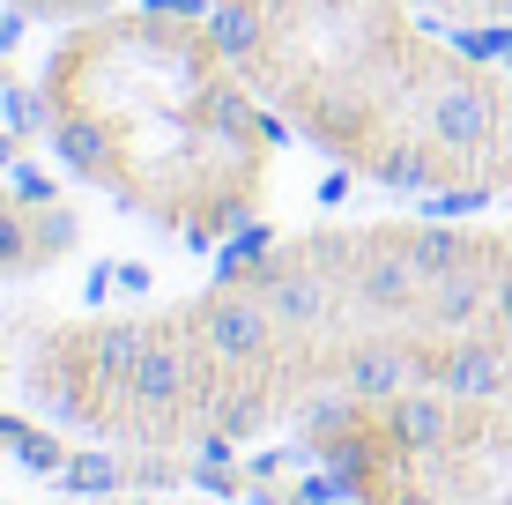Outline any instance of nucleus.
Wrapping results in <instances>:
<instances>
[{
	"mask_svg": "<svg viewBox=\"0 0 512 505\" xmlns=\"http://www.w3.org/2000/svg\"><path fill=\"white\" fill-rule=\"evenodd\" d=\"M216 45L312 149L394 194L512 186V90L401 0H216Z\"/></svg>",
	"mask_w": 512,
	"mask_h": 505,
	"instance_id": "1",
	"label": "nucleus"
},
{
	"mask_svg": "<svg viewBox=\"0 0 512 505\" xmlns=\"http://www.w3.org/2000/svg\"><path fill=\"white\" fill-rule=\"evenodd\" d=\"M52 149L127 216L223 246L268 201V156L290 119L238 75L208 15H97L45 60Z\"/></svg>",
	"mask_w": 512,
	"mask_h": 505,
	"instance_id": "2",
	"label": "nucleus"
},
{
	"mask_svg": "<svg viewBox=\"0 0 512 505\" xmlns=\"http://www.w3.org/2000/svg\"><path fill=\"white\" fill-rule=\"evenodd\" d=\"M60 483H67V491H112V483H119V461L82 454V461H67V468H60Z\"/></svg>",
	"mask_w": 512,
	"mask_h": 505,
	"instance_id": "3",
	"label": "nucleus"
},
{
	"mask_svg": "<svg viewBox=\"0 0 512 505\" xmlns=\"http://www.w3.org/2000/svg\"><path fill=\"white\" fill-rule=\"evenodd\" d=\"M97 8H112V0H15V15H30V23H75Z\"/></svg>",
	"mask_w": 512,
	"mask_h": 505,
	"instance_id": "4",
	"label": "nucleus"
},
{
	"mask_svg": "<svg viewBox=\"0 0 512 505\" xmlns=\"http://www.w3.org/2000/svg\"><path fill=\"white\" fill-rule=\"evenodd\" d=\"M0 164H15V134H0Z\"/></svg>",
	"mask_w": 512,
	"mask_h": 505,
	"instance_id": "5",
	"label": "nucleus"
}]
</instances>
